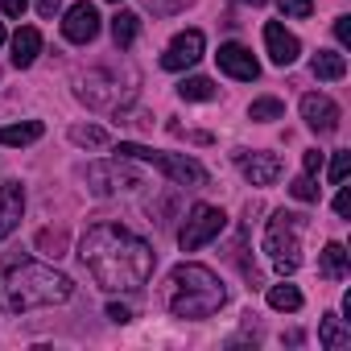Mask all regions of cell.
Here are the masks:
<instances>
[{"instance_id":"1","label":"cell","mask_w":351,"mask_h":351,"mask_svg":"<svg viewBox=\"0 0 351 351\" xmlns=\"http://www.w3.org/2000/svg\"><path fill=\"white\" fill-rule=\"evenodd\" d=\"M79 256L108 293H136L157 269L153 244L120 223H95L79 244Z\"/></svg>"},{"instance_id":"2","label":"cell","mask_w":351,"mask_h":351,"mask_svg":"<svg viewBox=\"0 0 351 351\" xmlns=\"http://www.w3.org/2000/svg\"><path fill=\"white\" fill-rule=\"evenodd\" d=\"M71 293H75V281L50 265H38L29 256L0 261V314H25V310L58 306Z\"/></svg>"},{"instance_id":"3","label":"cell","mask_w":351,"mask_h":351,"mask_svg":"<svg viewBox=\"0 0 351 351\" xmlns=\"http://www.w3.org/2000/svg\"><path fill=\"white\" fill-rule=\"evenodd\" d=\"M169 314L173 318H211L228 302L223 281L207 265H178L169 273Z\"/></svg>"},{"instance_id":"4","label":"cell","mask_w":351,"mask_h":351,"mask_svg":"<svg viewBox=\"0 0 351 351\" xmlns=\"http://www.w3.org/2000/svg\"><path fill=\"white\" fill-rule=\"evenodd\" d=\"M302 228H306V215H298V211H273V219L265 228V252L281 277L298 273V265H302Z\"/></svg>"},{"instance_id":"5","label":"cell","mask_w":351,"mask_h":351,"mask_svg":"<svg viewBox=\"0 0 351 351\" xmlns=\"http://www.w3.org/2000/svg\"><path fill=\"white\" fill-rule=\"evenodd\" d=\"M120 157L128 161H153L169 182H178V186H207L211 182V173L195 161V157H178V153H157V149H145V145H132V141H120L116 145Z\"/></svg>"},{"instance_id":"6","label":"cell","mask_w":351,"mask_h":351,"mask_svg":"<svg viewBox=\"0 0 351 351\" xmlns=\"http://www.w3.org/2000/svg\"><path fill=\"white\" fill-rule=\"evenodd\" d=\"M223 228H228V215H223L219 207L195 203L191 215H186V223H182V232H178V244H182V252H199V248L211 244Z\"/></svg>"},{"instance_id":"7","label":"cell","mask_w":351,"mask_h":351,"mask_svg":"<svg viewBox=\"0 0 351 351\" xmlns=\"http://www.w3.org/2000/svg\"><path fill=\"white\" fill-rule=\"evenodd\" d=\"M75 95H79L87 108H104V112H120V108H128V99H132V91H120V83H116L112 71H91L87 79H79Z\"/></svg>"},{"instance_id":"8","label":"cell","mask_w":351,"mask_h":351,"mask_svg":"<svg viewBox=\"0 0 351 351\" xmlns=\"http://www.w3.org/2000/svg\"><path fill=\"white\" fill-rule=\"evenodd\" d=\"M83 178H87V186H91V195H99V199H108V195H116V191L141 186V173L128 169V165H120V157H116V161H95V165H87Z\"/></svg>"},{"instance_id":"9","label":"cell","mask_w":351,"mask_h":351,"mask_svg":"<svg viewBox=\"0 0 351 351\" xmlns=\"http://www.w3.org/2000/svg\"><path fill=\"white\" fill-rule=\"evenodd\" d=\"M95 34H99V9H95V5H87V0L71 5V9H66V17H62V38H66V42H75V46H87Z\"/></svg>"},{"instance_id":"10","label":"cell","mask_w":351,"mask_h":351,"mask_svg":"<svg viewBox=\"0 0 351 351\" xmlns=\"http://www.w3.org/2000/svg\"><path fill=\"white\" fill-rule=\"evenodd\" d=\"M215 62H219V71H223V75H232V79H240V83L261 79V62H256V58H252V50H248V46H240V42H223V46H219V54H215Z\"/></svg>"},{"instance_id":"11","label":"cell","mask_w":351,"mask_h":351,"mask_svg":"<svg viewBox=\"0 0 351 351\" xmlns=\"http://www.w3.org/2000/svg\"><path fill=\"white\" fill-rule=\"evenodd\" d=\"M203 46H207V42H203L199 29H182L178 38L169 42V50L161 54V66H165V71H186V66H195V62L203 58Z\"/></svg>"},{"instance_id":"12","label":"cell","mask_w":351,"mask_h":351,"mask_svg":"<svg viewBox=\"0 0 351 351\" xmlns=\"http://www.w3.org/2000/svg\"><path fill=\"white\" fill-rule=\"evenodd\" d=\"M302 120H306L318 136H330V132L339 128V104H335L330 95L310 91V95H302Z\"/></svg>"},{"instance_id":"13","label":"cell","mask_w":351,"mask_h":351,"mask_svg":"<svg viewBox=\"0 0 351 351\" xmlns=\"http://www.w3.org/2000/svg\"><path fill=\"white\" fill-rule=\"evenodd\" d=\"M236 165L244 169V178H248L252 186H273V182L281 178V169H285L277 153H244V149L236 153Z\"/></svg>"},{"instance_id":"14","label":"cell","mask_w":351,"mask_h":351,"mask_svg":"<svg viewBox=\"0 0 351 351\" xmlns=\"http://www.w3.org/2000/svg\"><path fill=\"white\" fill-rule=\"evenodd\" d=\"M265 46H269V58H273L277 66H293L298 54H302V42H298L281 21H269V25H265Z\"/></svg>"},{"instance_id":"15","label":"cell","mask_w":351,"mask_h":351,"mask_svg":"<svg viewBox=\"0 0 351 351\" xmlns=\"http://www.w3.org/2000/svg\"><path fill=\"white\" fill-rule=\"evenodd\" d=\"M21 215H25V186L21 182H5L0 186V240L17 232Z\"/></svg>"},{"instance_id":"16","label":"cell","mask_w":351,"mask_h":351,"mask_svg":"<svg viewBox=\"0 0 351 351\" xmlns=\"http://www.w3.org/2000/svg\"><path fill=\"white\" fill-rule=\"evenodd\" d=\"M42 54V34L34 29V25H25V29H17V38H13V66H34V58Z\"/></svg>"},{"instance_id":"17","label":"cell","mask_w":351,"mask_h":351,"mask_svg":"<svg viewBox=\"0 0 351 351\" xmlns=\"http://www.w3.org/2000/svg\"><path fill=\"white\" fill-rule=\"evenodd\" d=\"M318 343H322L326 351H343V347H351V326H347V318L326 314L322 326H318Z\"/></svg>"},{"instance_id":"18","label":"cell","mask_w":351,"mask_h":351,"mask_svg":"<svg viewBox=\"0 0 351 351\" xmlns=\"http://www.w3.org/2000/svg\"><path fill=\"white\" fill-rule=\"evenodd\" d=\"M310 71H314V79L335 83V79H343V75H347V58H343V54H330V50H318V54H314V62H310Z\"/></svg>"},{"instance_id":"19","label":"cell","mask_w":351,"mask_h":351,"mask_svg":"<svg viewBox=\"0 0 351 351\" xmlns=\"http://www.w3.org/2000/svg\"><path fill=\"white\" fill-rule=\"evenodd\" d=\"M42 120H21V124H9V128H0V145H34L42 136Z\"/></svg>"},{"instance_id":"20","label":"cell","mask_w":351,"mask_h":351,"mask_svg":"<svg viewBox=\"0 0 351 351\" xmlns=\"http://www.w3.org/2000/svg\"><path fill=\"white\" fill-rule=\"evenodd\" d=\"M318 269H322V277L343 281V277H347V248H343V244H326V248H322Z\"/></svg>"},{"instance_id":"21","label":"cell","mask_w":351,"mask_h":351,"mask_svg":"<svg viewBox=\"0 0 351 351\" xmlns=\"http://www.w3.org/2000/svg\"><path fill=\"white\" fill-rule=\"evenodd\" d=\"M136 29H141V17H136V13H116V17H112V42H116L120 50H128V46L136 42Z\"/></svg>"},{"instance_id":"22","label":"cell","mask_w":351,"mask_h":351,"mask_svg":"<svg viewBox=\"0 0 351 351\" xmlns=\"http://www.w3.org/2000/svg\"><path fill=\"white\" fill-rule=\"evenodd\" d=\"M178 95L191 99V104H203V99H215V83L203 79V75H195V79H182L178 83Z\"/></svg>"},{"instance_id":"23","label":"cell","mask_w":351,"mask_h":351,"mask_svg":"<svg viewBox=\"0 0 351 351\" xmlns=\"http://www.w3.org/2000/svg\"><path fill=\"white\" fill-rule=\"evenodd\" d=\"M269 306H273V310H285V314L302 310V293H298V285H273V289H269Z\"/></svg>"},{"instance_id":"24","label":"cell","mask_w":351,"mask_h":351,"mask_svg":"<svg viewBox=\"0 0 351 351\" xmlns=\"http://www.w3.org/2000/svg\"><path fill=\"white\" fill-rule=\"evenodd\" d=\"M71 141L83 145V149H104V145H108V132L95 128V124H75V128H71Z\"/></svg>"},{"instance_id":"25","label":"cell","mask_w":351,"mask_h":351,"mask_svg":"<svg viewBox=\"0 0 351 351\" xmlns=\"http://www.w3.org/2000/svg\"><path fill=\"white\" fill-rule=\"evenodd\" d=\"M248 116H252V120H281V116H285V104L273 99V95H265V99H252Z\"/></svg>"},{"instance_id":"26","label":"cell","mask_w":351,"mask_h":351,"mask_svg":"<svg viewBox=\"0 0 351 351\" xmlns=\"http://www.w3.org/2000/svg\"><path fill=\"white\" fill-rule=\"evenodd\" d=\"M289 195H293L298 203H318V186H314L310 173H302V178H293V182H289Z\"/></svg>"},{"instance_id":"27","label":"cell","mask_w":351,"mask_h":351,"mask_svg":"<svg viewBox=\"0 0 351 351\" xmlns=\"http://www.w3.org/2000/svg\"><path fill=\"white\" fill-rule=\"evenodd\" d=\"M38 248H42L46 256H54V261L66 256V252H62V248H66V232H42V236H38Z\"/></svg>"},{"instance_id":"28","label":"cell","mask_w":351,"mask_h":351,"mask_svg":"<svg viewBox=\"0 0 351 351\" xmlns=\"http://www.w3.org/2000/svg\"><path fill=\"white\" fill-rule=\"evenodd\" d=\"M277 9H281L285 17H293V21H306V17L314 13V0H277Z\"/></svg>"},{"instance_id":"29","label":"cell","mask_w":351,"mask_h":351,"mask_svg":"<svg viewBox=\"0 0 351 351\" xmlns=\"http://www.w3.org/2000/svg\"><path fill=\"white\" fill-rule=\"evenodd\" d=\"M347 165H351V153H347V149H339V153H335V161H330V182H335V186H343Z\"/></svg>"},{"instance_id":"30","label":"cell","mask_w":351,"mask_h":351,"mask_svg":"<svg viewBox=\"0 0 351 351\" xmlns=\"http://www.w3.org/2000/svg\"><path fill=\"white\" fill-rule=\"evenodd\" d=\"M335 215H339V219H347V215H351V191H347V186L335 195Z\"/></svg>"},{"instance_id":"31","label":"cell","mask_w":351,"mask_h":351,"mask_svg":"<svg viewBox=\"0 0 351 351\" xmlns=\"http://www.w3.org/2000/svg\"><path fill=\"white\" fill-rule=\"evenodd\" d=\"M335 38H339V46H351V17L335 21Z\"/></svg>"},{"instance_id":"32","label":"cell","mask_w":351,"mask_h":351,"mask_svg":"<svg viewBox=\"0 0 351 351\" xmlns=\"http://www.w3.org/2000/svg\"><path fill=\"white\" fill-rule=\"evenodd\" d=\"M0 9H5L9 17H21V13L29 9V0H0Z\"/></svg>"},{"instance_id":"33","label":"cell","mask_w":351,"mask_h":351,"mask_svg":"<svg viewBox=\"0 0 351 351\" xmlns=\"http://www.w3.org/2000/svg\"><path fill=\"white\" fill-rule=\"evenodd\" d=\"M108 318H112V322H128V318H132V310H128V306H120V302H112V306H108Z\"/></svg>"},{"instance_id":"34","label":"cell","mask_w":351,"mask_h":351,"mask_svg":"<svg viewBox=\"0 0 351 351\" xmlns=\"http://www.w3.org/2000/svg\"><path fill=\"white\" fill-rule=\"evenodd\" d=\"M318 169H322V153H318V149H310V153H306V173L314 178Z\"/></svg>"},{"instance_id":"35","label":"cell","mask_w":351,"mask_h":351,"mask_svg":"<svg viewBox=\"0 0 351 351\" xmlns=\"http://www.w3.org/2000/svg\"><path fill=\"white\" fill-rule=\"evenodd\" d=\"M38 13H42V17L50 21V17L58 13V0H38Z\"/></svg>"},{"instance_id":"36","label":"cell","mask_w":351,"mask_h":351,"mask_svg":"<svg viewBox=\"0 0 351 351\" xmlns=\"http://www.w3.org/2000/svg\"><path fill=\"white\" fill-rule=\"evenodd\" d=\"M244 5H252V9H256V5H265V0H244Z\"/></svg>"},{"instance_id":"37","label":"cell","mask_w":351,"mask_h":351,"mask_svg":"<svg viewBox=\"0 0 351 351\" xmlns=\"http://www.w3.org/2000/svg\"><path fill=\"white\" fill-rule=\"evenodd\" d=\"M0 46H5V25H0Z\"/></svg>"}]
</instances>
